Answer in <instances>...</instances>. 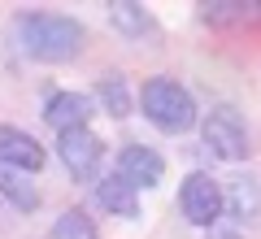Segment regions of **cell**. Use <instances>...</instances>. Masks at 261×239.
<instances>
[{
  "mask_svg": "<svg viewBox=\"0 0 261 239\" xmlns=\"http://www.w3.org/2000/svg\"><path fill=\"white\" fill-rule=\"evenodd\" d=\"M18 31V44L27 57L48 65H61V61H74L87 44V31L79 18H65V13H22L13 22Z\"/></svg>",
  "mask_w": 261,
  "mask_h": 239,
  "instance_id": "6da1fadb",
  "label": "cell"
},
{
  "mask_svg": "<svg viewBox=\"0 0 261 239\" xmlns=\"http://www.w3.org/2000/svg\"><path fill=\"white\" fill-rule=\"evenodd\" d=\"M140 109H144V118L157 130H166V135H183V130L196 126L192 92H187L183 83H174V78H166V74H157V78H148V83L140 87Z\"/></svg>",
  "mask_w": 261,
  "mask_h": 239,
  "instance_id": "7a4b0ae2",
  "label": "cell"
},
{
  "mask_svg": "<svg viewBox=\"0 0 261 239\" xmlns=\"http://www.w3.org/2000/svg\"><path fill=\"white\" fill-rule=\"evenodd\" d=\"M200 139L218 161H244L248 156V130H244V118L231 104L209 109V118L200 122Z\"/></svg>",
  "mask_w": 261,
  "mask_h": 239,
  "instance_id": "3957f363",
  "label": "cell"
},
{
  "mask_svg": "<svg viewBox=\"0 0 261 239\" xmlns=\"http://www.w3.org/2000/svg\"><path fill=\"white\" fill-rule=\"evenodd\" d=\"M178 204H183V218L192 226L214 230L218 218H222V183L214 174H205V170H192L183 178V187H178Z\"/></svg>",
  "mask_w": 261,
  "mask_h": 239,
  "instance_id": "277c9868",
  "label": "cell"
},
{
  "mask_svg": "<svg viewBox=\"0 0 261 239\" xmlns=\"http://www.w3.org/2000/svg\"><path fill=\"white\" fill-rule=\"evenodd\" d=\"M57 152H61V166L70 170V178H79V183H96V174H100V156H105V144H100V139H96L87 126L57 135Z\"/></svg>",
  "mask_w": 261,
  "mask_h": 239,
  "instance_id": "5b68a950",
  "label": "cell"
},
{
  "mask_svg": "<svg viewBox=\"0 0 261 239\" xmlns=\"http://www.w3.org/2000/svg\"><path fill=\"white\" fill-rule=\"evenodd\" d=\"M113 174L126 178V183L140 192V187H157L161 183L166 161H161V152H157V148H148V144H126L118 152V170H113Z\"/></svg>",
  "mask_w": 261,
  "mask_h": 239,
  "instance_id": "8992f818",
  "label": "cell"
},
{
  "mask_svg": "<svg viewBox=\"0 0 261 239\" xmlns=\"http://www.w3.org/2000/svg\"><path fill=\"white\" fill-rule=\"evenodd\" d=\"M44 161H48L44 144H39L35 135H27V130H18V126H0V166L22 170V174H39Z\"/></svg>",
  "mask_w": 261,
  "mask_h": 239,
  "instance_id": "52a82bcc",
  "label": "cell"
},
{
  "mask_svg": "<svg viewBox=\"0 0 261 239\" xmlns=\"http://www.w3.org/2000/svg\"><path fill=\"white\" fill-rule=\"evenodd\" d=\"M92 113H96V104H92V96H83V92H57L53 100L44 104V122L57 130V135L87 126Z\"/></svg>",
  "mask_w": 261,
  "mask_h": 239,
  "instance_id": "ba28073f",
  "label": "cell"
},
{
  "mask_svg": "<svg viewBox=\"0 0 261 239\" xmlns=\"http://www.w3.org/2000/svg\"><path fill=\"white\" fill-rule=\"evenodd\" d=\"M96 200H100V209L113 213V218H140V192H135L126 178H118V174L96 178Z\"/></svg>",
  "mask_w": 261,
  "mask_h": 239,
  "instance_id": "9c48e42d",
  "label": "cell"
},
{
  "mask_svg": "<svg viewBox=\"0 0 261 239\" xmlns=\"http://www.w3.org/2000/svg\"><path fill=\"white\" fill-rule=\"evenodd\" d=\"M0 196H5L13 209H22V213H35V209H39V187L31 183L22 170L0 166Z\"/></svg>",
  "mask_w": 261,
  "mask_h": 239,
  "instance_id": "30bf717a",
  "label": "cell"
},
{
  "mask_svg": "<svg viewBox=\"0 0 261 239\" xmlns=\"http://www.w3.org/2000/svg\"><path fill=\"white\" fill-rule=\"evenodd\" d=\"M109 22L122 31V35H130V39L152 35V13L144 9V5H130V0H118V5H109Z\"/></svg>",
  "mask_w": 261,
  "mask_h": 239,
  "instance_id": "8fae6325",
  "label": "cell"
},
{
  "mask_svg": "<svg viewBox=\"0 0 261 239\" xmlns=\"http://www.w3.org/2000/svg\"><path fill=\"white\" fill-rule=\"evenodd\" d=\"M96 100L105 104L109 118H130V87H126L122 74H105V78H96Z\"/></svg>",
  "mask_w": 261,
  "mask_h": 239,
  "instance_id": "7c38bea8",
  "label": "cell"
},
{
  "mask_svg": "<svg viewBox=\"0 0 261 239\" xmlns=\"http://www.w3.org/2000/svg\"><path fill=\"white\" fill-rule=\"evenodd\" d=\"M48 239H100V235H96V222L83 209H65L57 218V226L48 230Z\"/></svg>",
  "mask_w": 261,
  "mask_h": 239,
  "instance_id": "4fadbf2b",
  "label": "cell"
}]
</instances>
